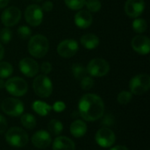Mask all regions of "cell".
<instances>
[{"label": "cell", "mask_w": 150, "mask_h": 150, "mask_svg": "<svg viewBox=\"0 0 150 150\" xmlns=\"http://www.w3.org/2000/svg\"><path fill=\"white\" fill-rule=\"evenodd\" d=\"M79 115L84 120L95 121L99 120L105 112V105L100 97L96 94L83 95L78 103Z\"/></svg>", "instance_id": "1"}, {"label": "cell", "mask_w": 150, "mask_h": 150, "mask_svg": "<svg viewBox=\"0 0 150 150\" xmlns=\"http://www.w3.org/2000/svg\"><path fill=\"white\" fill-rule=\"evenodd\" d=\"M49 48L48 40L42 34H36L31 37L28 43V52L35 58H42Z\"/></svg>", "instance_id": "2"}, {"label": "cell", "mask_w": 150, "mask_h": 150, "mask_svg": "<svg viewBox=\"0 0 150 150\" xmlns=\"http://www.w3.org/2000/svg\"><path fill=\"white\" fill-rule=\"evenodd\" d=\"M5 140L12 147L22 148L28 143L29 137L25 130L18 127H13L6 132Z\"/></svg>", "instance_id": "3"}, {"label": "cell", "mask_w": 150, "mask_h": 150, "mask_svg": "<svg viewBox=\"0 0 150 150\" xmlns=\"http://www.w3.org/2000/svg\"><path fill=\"white\" fill-rule=\"evenodd\" d=\"M33 88L37 96L45 98L52 94L53 83L46 75H40L33 80Z\"/></svg>", "instance_id": "4"}, {"label": "cell", "mask_w": 150, "mask_h": 150, "mask_svg": "<svg viewBox=\"0 0 150 150\" xmlns=\"http://www.w3.org/2000/svg\"><path fill=\"white\" fill-rule=\"evenodd\" d=\"M129 88L132 94H144L149 90L150 76L148 74H140L134 76L129 83Z\"/></svg>", "instance_id": "5"}, {"label": "cell", "mask_w": 150, "mask_h": 150, "mask_svg": "<svg viewBox=\"0 0 150 150\" xmlns=\"http://www.w3.org/2000/svg\"><path fill=\"white\" fill-rule=\"evenodd\" d=\"M4 88L10 94L15 97H22L27 92L28 85L23 78L15 76L8 79L5 82Z\"/></svg>", "instance_id": "6"}, {"label": "cell", "mask_w": 150, "mask_h": 150, "mask_svg": "<svg viewBox=\"0 0 150 150\" xmlns=\"http://www.w3.org/2000/svg\"><path fill=\"white\" fill-rule=\"evenodd\" d=\"M86 70L87 73H89L91 76L102 77L108 74L110 70V65L105 59L95 58L89 62Z\"/></svg>", "instance_id": "7"}, {"label": "cell", "mask_w": 150, "mask_h": 150, "mask_svg": "<svg viewBox=\"0 0 150 150\" xmlns=\"http://www.w3.org/2000/svg\"><path fill=\"white\" fill-rule=\"evenodd\" d=\"M2 110L3 112L11 117H18L23 114L24 112V105L23 103L14 98H7L2 103Z\"/></svg>", "instance_id": "8"}, {"label": "cell", "mask_w": 150, "mask_h": 150, "mask_svg": "<svg viewBox=\"0 0 150 150\" xmlns=\"http://www.w3.org/2000/svg\"><path fill=\"white\" fill-rule=\"evenodd\" d=\"M25 21L31 26H38L41 24L43 19V11L38 4H30L25 11Z\"/></svg>", "instance_id": "9"}, {"label": "cell", "mask_w": 150, "mask_h": 150, "mask_svg": "<svg viewBox=\"0 0 150 150\" xmlns=\"http://www.w3.org/2000/svg\"><path fill=\"white\" fill-rule=\"evenodd\" d=\"M21 18V11L16 6H11L6 8L2 15L1 21L6 27H11L17 25Z\"/></svg>", "instance_id": "10"}, {"label": "cell", "mask_w": 150, "mask_h": 150, "mask_svg": "<svg viewBox=\"0 0 150 150\" xmlns=\"http://www.w3.org/2000/svg\"><path fill=\"white\" fill-rule=\"evenodd\" d=\"M96 142L102 148H110L116 142L115 134L108 127L100 128L95 136Z\"/></svg>", "instance_id": "11"}, {"label": "cell", "mask_w": 150, "mask_h": 150, "mask_svg": "<svg viewBox=\"0 0 150 150\" xmlns=\"http://www.w3.org/2000/svg\"><path fill=\"white\" fill-rule=\"evenodd\" d=\"M78 42L75 40L68 39L61 41L57 46V53L63 58H70L78 51Z\"/></svg>", "instance_id": "12"}, {"label": "cell", "mask_w": 150, "mask_h": 150, "mask_svg": "<svg viewBox=\"0 0 150 150\" xmlns=\"http://www.w3.org/2000/svg\"><path fill=\"white\" fill-rule=\"evenodd\" d=\"M18 67H19L21 73L27 77L35 76L39 71V65L37 62L29 57L23 58L19 62Z\"/></svg>", "instance_id": "13"}, {"label": "cell", "mask_w": 150, "mask_h": 150, "mask_svg": "<svg viewBox=\"0 0 150 150\" xmlns=\"http://www.w3.org/2000/svg\"><path fill=\"white\" fill-rule=\"evenodd\" d=\"M145 9L144 0H127L125 4L126 14L131 18H138Z\"/></svg>", "instance_id": "14"}, {"label": "cell", "mask_w": 150, "mask_h": 150, "mask_svg": "<svg viewBox=\"0 0 150 150\" xmlns=\"http://www.w3.org/2000/svg\"><path fill=\"white\" fill-rule=\"evenodd\" d=\"M133 49L140 54H148L150 51V40L145 35H137L132 40Z\"/></svg>", "instance_id": "15"}, {"label": "cell", "mask_w": 150, "mask_h": 150, "mask_svg": "<svg viewBox=\"0 0 150 150\" xmlns=\"http://www.w3.org/2000/svg\"><path fill=\"white\" fill-rule=\"evenodd\" d=\"M51 141L49 133L45 130H40L32 136L33 145L40 149H47L51 144Z\"/></svg>", "instance_id": "16"}, {"label": "cell", "mask_w": 150, "mask_h": 150, "mask_svg": "<svg viewBox=\"0 0 150 150\" xmlns=\"http://www.w3.org/2000/svg\"><path fill=\"white\" fill-rule=\"evenodd\" d=\"M74 19H75V23L76 26H78L81 29H86L92 24L93 17L90 11L82 10V11H79L75 15Z\"/></svg>", "instance_id": "17"}, {"label": "cell", "mask_w": 150, "mask_h": 150, "mask_svg": "<svg viewBox=\"0 0 150 150\" xmlns=\"http://www.w3.org/2000/svg\"><path fill=\"white\" fill-rule=\"evenodd\" d=\"M75 142L66 136L56 137L53 142V150H75Z\"/></svg>", "instance_id": "18"}, {"label": "cell", "mask_w": 150, "mask_h": 150, "mask_svg": "<svg viewBox=\"0 0 150 150\" xmlns=\"http://www.w3.org/2000/svg\"><path fill=\"white\" fill-rule=\"evenodd\" d=\"M69 130H70V134L74 137L81 138L87 132V125L84 121L81 120H76L70 125Z\"/></svg>", "instance_id": "19"}, {"label": "cell", "mask_w": 150, "mask_h": 150, "mask_svg": "<svg viewBox=\"0 0 150 150\" xmlns=\"http://www.w3.org/2000/svg\"><path fill=\"white\" fill-rule=\"evenodd\" d=\"M81 44L87 49L92 50L99 45V38L93 33H87L81 37Z\"/></svg>", "instance_id": "20"}, {"label": "cell", "mask_w": 150, "mask_h": 150, "mask_svg": "<svg viewBox=\"0 0 150 150\" xmlns=\"http://www.w3.org/2000/svg\"><path fill=\"white\" fill-rule=\"evenodd\" d=\"M32 107H33V111L40 116H47L52 110L51 105H49L47 103L40 101V100L34 101L32 105Z\"/></svg>", "instance_id": "21"}, {"label": "cell", "mask_w": 150, "mask_h": 150, "mask_svg": "<svg viewBox=\"0 0 150 150\" xmlns=\"http://www.w3.org/2000/svg\"><path fill=\"white\" fill-rule=\"evenodd\" d=\"M21 124L26 129H33L36 127V119L31 113H25L20 118Z\"/></svg>", "instance_id": "22"}, {"label": "cell", "mask_w": 150, "mask_h": 150, "mask_svg": "<svg viewBox=\"0 0 150 150\" xmlns=\"http://www.w3.org/2000/svg\"><path fill=\"white\" fill-rule=\"evenodd\" d=\"M71 70H72L73 76L77 80H81L87 75L86 69L80 63H74L71 67Z\"/></svg>", "instance_id": "23"}, {"label": "cell", "mask_w": 150, "mask_h": 150, "mask_svg": "<svg viewBox=\"0 0 150 150\" xmlns=\"http://www.w3.org/2000/svg\"><path fill=\"white\" fill-rule=\"evenodd\" d=\"M48 130L54 135H59L63 130L62 123L58 120H51L48 123Z\"/></svg>", "instance_id": "24"}, {"label": "cell", "mask_w": 150, "mask_h": 150, "mask_svg": "<svg viewBox=\"0 0 150 150\" xmlns=\"http://www.w3.org/2000/svg\"><path fill=\"white\" fill-rule=\"evenodd\" d=\"M13 72V68L7 62H0V78H7Z\"/></svg>", "instance_id": "25"}, {"label": "cell", "mask_w": 150, "mask_h": 150, "mask_svg": "<svg viewBox=\"0 0 150 150\" xmlns=\"http://www.w3.org/2000/svg\"><path fill=\"white\" fill-rule=\"evenodd\" d=\"M132 26H133V29L135 33H142L147 30L148 24L144 18H135L133 22Z\"/></svg>", "instance_id": "26"}, {"label": "cell", "mask_w": 150, "mask_h": 150, "mask_svg": "<svg viewBox=\"0 0 150 150\" xmlns=\"http://www.w3.org/2000/svg\"><path fill=\"white\" fill-rule=\"evenodd\" d=\"M86 0H64L65 4L73 11H78L82 9L85 4Z\"/></svg>", "instance_id": "27"}, {"label": "cell", "mask_w": 150, "mask_h": 150, "mask_svg": "<svg viewBox=\"0 0 150 150\" xmlns=\"http://www.w3.org/2000/svg\"><path fill=\"white\" fill-rule=\"evenodd\" d=\"M84 5L87 7V10L90 12H97L102 7L101 2L99 0H86Z\"/></svg>", "instance_id": "28"}, {"label": "cell", "mask_w": 150, "mask_h": 150, "mask_svg": "<svg viewBox=\"0 0 150 150\" xmlns=\"http://www.w3.org/2000/svg\"><path fill=\"white\" fill-rule=\"evenodd\" d=\"M132 98H133V94L131 92L127 91H123L119 93L117 99H118L119 104L125 105H127L128 103H130V101L132 100Z\"/></svg>", "instance_id": "29"}, {"label": "cell", "mask_w": 150, "mask_h": 150, "mask_svg": "<svg viewBox=\"0 0 150 150\" xmlns=\"http://www.w3.org/2000/svg\"><path fill=\"white\" fill-rule=\"evenodd\" d=\"M11 38H12V32L10 28L5 27L0 31V41L1 42L7 44L11 41Z\"/></svg>", "instance_id": "30"}, {"label": "cell", "mask_w": 150, "mask_h": 150, "mask_svg": "<svg viewBox=\"0 0 150 150\" xmlns=\"http://www.w3.org/2000/svg\"><path fill=\"white\" fill-rule=\"evenodd\" d=\"M100 119H101V123L100 124L102 126H104L105 127H109L113 126L114 121H115L114 116L112 113H106L105 115L103 114V116Z\"/></svg>", "instance_id": "31"}, {"label": "cell", "mask_w": 150, "mask_h": 150, "mask_svg": "<svg viewBox=\"0 0 150 150\" xmlns=\"http://www.w3.org/2000/svg\"><path fill=\"white\" fill-rule=\"evenodd\" d=\"M81 87L83 90L84 91H89L91 90L93 85H94V80L92 79L91 76H85L83 78H82L81 80Z\"/></svg>", "instance_id": "32"}, {"label": "cell", "mask_w": 150, "mask_h": 150, "mask_svg": "<svg viewBox=\"0 0 150 150\" xmlns=\"http://www.w3.org/2000/svg\"><path fill=\"white\" fill-rule=\"evenodd\" d=\"M18 34L19 38H21L23 40H26V39H28L31 36L32 31H31V29L28 26L21 25L18 29Z\"/></svg>", "instance_id": "33"}, {"label": "cell", "mask_w": 150, "mask_h": 150, "mask_svg": "<svg viewBox=\"0 0 150 150\" xmlns=\"http://www.w3.org/2000/svg\"><path fill=\"white\" fill-rule=\"evenodd\" d=\"M65 108H66V105L62 101H56L52 106V109L56 112H62L65 110Z\"/></svg>", "instance_id": "34"}, {"label": "cell", "mask_w": 150, "mask_h": 150, "mask_svg": "<svg viewBox=\"0 0 150 150\" xmlns=\"http://www.w3.org/2000/svg\"><path fill=\"white\" fill-rule=\"evenodd\" d=\"M40 70L44 75H47L52 71V65L48 62H44L40 66Z\"/></svg>", "instance_id": "35"}, {"label": "cell", "mask_w": 150, "mask_h": 150, "mask_svg": "<svg viewBox=\"0 0 150 150\" xmlns=\"http://www.w3.org/2000/svg\"><path fill=\"white\" fill-rule=\"evenodd\" d=\"M7 129V120L0 114V134H3Z\"/></svg>", "instance_id": "36"}, {"label": "cell", "mask_w": 150, "mask_h": 150, "mask_svg": "<svg viewBox=\"0 0 150 150\" xmlns=\"http://www.w3.org/2000/svg\"><path fill=\"white\" fill-rule=\"evenodd\" d=\"M53 7H54V4L51 1H45L43 4H42V11H50L53 10Z\"/></svg>", "instance_id": "37"}, {"label": "cell", "mask_w": 150, "mask_h": 150, "mask_svg": "<svg viewBox=\"0 0 150 150\" xmlns=\"http://www.w3.org/2000/svg\"><path fill=\"white\" fill-rule=\"evenodd\" d=\"M8 4H9V0H0V9L6 7Z\"/></svg>", "instance_id": "38"}, {"label": "cell", "mask_w": 150, "mask_h": 150, "mask_svg": "<svg viewBox=\"0 0 150 150\" xmlns=\"http://www.w3.org/2000/svg\"><path fill=\"white\" fill-rule=\"evenodd\" d=\"M110 150H129L127 147H125V146H120V145H119V146H115V147H113L112 149Z\"/></svg>", "instance_id": "39"}, {"label": "cell", "mask_w": 150, "mask_h": 150, "mask_svg": "<svg viewBox=\"0 0 150 150\" xmlns=\"http://www.w3.org/2000/svg\"><path fill=\"white\" fill-rule=\"evenodd\" d=\"M4 48L2 46V44H0V61L4 58Z\"/></svg>", "instance_id": "40"}, {"label": "cell", "mask_w": 150, "mask_h": 150, "mask_svg": "<svg viewBox=\"0 0 150 150\" xmlns=\"http://www.w3.org/2000/svg\"><path fill=\"white\" fill-rule=\"evenodd\" d=\"M4 80L2 79V78H0V89H3L4 87Z\"/></svg>", "instance_id": "41"}, {"label": "cell", "mask_w": 150, "mask_h": 150, "mask_svg": "<svg viewBox=\"0 0 150 150\" xmlns=\"http://www.w3.org/2000/svg\"><path fill=\"white\" fill-rule=\"evenodd\" d=\"M32 1H33V2H35V3H39V2H41L42 0H32Z\"/></svg>", "instance_id": "42"}]
</instances>
